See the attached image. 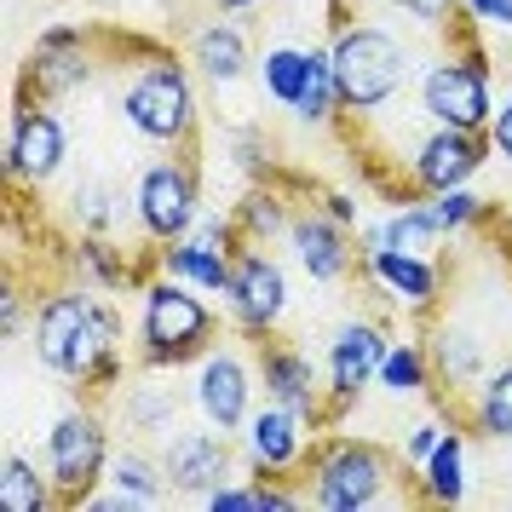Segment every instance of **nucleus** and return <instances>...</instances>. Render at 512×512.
Segmentation results:
<instances>
[{"label":"nucleus","instance_id":"1","mask_svg":"<svg viewBox=\"0 0 512 512\" xmlns=\"http://www.w3.org/2000/svg\"><path fill=\"white\" fill-rule=\"evenodd\" d=\"M116 340V311L93 294H52L35 317V357L70 380H93L104 369V357H116Z\"/></svg>","mask_w":512,"mask_h":512},{"label":"nucleus","instance_id":"2","mask_svg":"<svg viewBox=\"0 0 512 512\" xmlns=\"http://www.w3.org/2000/svg\"><path fill=\"white\" fill-rule=\"evenodd\" d=\"M328 58H334V81H340V104L351 116H369L380 104H392L409 87V75H415L409 47L380 24H346L334 35Z\"/></svg>","mask_w":512,"mask_h":512},{"label":"nucleus","instance_id":"3","mask_svg":"<svg viewBox=\"0 0 512 512\" xmlns=\"http://www.w3.org/2000/svg\"><path fill=\"white\" fill-rule=\"evenodd\" d=\"M392 455L357 438H334L311 455V501L328 512H363L380 507L392 489Z\"/></svg>","mask_w":512,"mask_h":512},{"label":"nucleus","instance_id":"4","mask_svg":"<svg viewBox=\"0 0 512 512\" xmlns=\"http://www.w3.org/2000/svg\"><path fill=\"white\" fill-rule=\"evenodd\" d=\"M144 357L150 363H185V357H208L213 346V311L196 294L190 282L167 277L144 288Z\"/></svg>","mask_w":512,"mask_h":512},{"label":"nucleus","instance_id":"5","mask_svg":"<svg viewBox=\"0 0 512 512\" xmlns=\"http://www.w3.org/2000/svg\"><path fill=\"white\" fill-rule=\"evenodd\" d=\"M121 116L127 127H139L144 139L156 144H185L190 127H196V93H190V81L179 64H144L133 81H127V93H121Z\"/></svg>","mask_w":512,"mask_h":512},{"label":"nucleus","instance_id":"6","mask_svg":"<svg viewBox=\"0 0 512 512\" xmlns=\"http://www.w3.org/2000/svg\"><path fill=\"white\" fill-rule=\"evenodd\" d=\"M420 110L432 116V127H489V64L478 47H466L461 58L443 52L438 64L420 70Z\"/></svg>","mask_w":512,"mask_h":512},{"label":"nucleus","instance_id":"7","mask_svg":"<svg viewBox=\"0 0 512 512\" xmlns=\"http://www.w3.org/2000/svg\"><path fill=\"white\" fill-rule=\"evenodd\" d=\"M47 472L58 489V507H87L93 484L110 472V449H104V426L98 415H64L47 432Z\"/></svg>","mask_w":512,"mask_h":512},{"label":"nucleus","instance_id":"8","mask_svg":"<svg viewBox=\"0 0 512 512\" xmlns=\"http://www.w3.org/2000/svg\"><path fill=\"white\" fill-rule=\"evenodd\" d=\"M133 208H139V225L156 242H179V236L196 231V173L190 162H150L139 173V190H133Z\"/></svg>","mask_w":512,"mask_h":512},{"label":"nucleus","instance_id":"9","mask_svg":"<svg viewBox=\"0 0 512 512\" xmlns=\"http://www.w3.org/2000/svg\"><path fill=\"white\" fill-rule=\"evenodd\" d=\"M225 305H231L236 328H248V334H271L277 317L288 311V277H282V265L271 254H259V248H236Z\"/></svg>","mask_w":512,"mask_h":512},{"label":"nucleus","instance_id":"10","mask_svg":"<svg viewBox=\"0 0 512 512\" xmlns=\"http://www.w3.org/2000/svg\"><path fill=\"white\" fill-rule=\"evenodd\" d=\"M162 466H167V484L179 495H213L219 484L236 478V449H231V432H173L162 449Z\"/></svg>","mask_w":512,"mask_h":512},{"label":"nucleus","instance_id":"11","mask_svg":"<svg viewBox=\"0 0 512 512\" xmlns=\"http://www.w3.org/2000/svg\"><path fill=\"white\" fill-rule=\"evenodd\" d=\"M70 156V139H64V121L41 110V104H24L12 110V139H6V173L18 185H47L52 173Z\"/></svg>","mask_w":512,"mask_h":512},{"label":"nucleus","instance_id":"12","mask_svg":"<svg viewBox=\"0 0 512 512\" xmlns=\"http://www.w3.org/2000/svg\"><path fill=\"white\" fill-rule=\"evenodd\" d=\"M386 351H392V340L374 323H346L334 334V346H328V420L346 415V403L380 374Z\"/></svg>","mask_w":512,"mask_h":512},{"label":"nucleus","instance_id":"13","mask_svg":"<svg viewBox=\"0 0 512 512\" xmlns=\"http://www.w3.org/2000/svg\"><path fill=\"white\" fill-rule=\"evenodd\" d=\"M484 150H489V139L472 133V127H432V133L415 144V185L426 190V196L466 185V179L484 167Z\"/></svg>","mask_w":512,"mask_h":512},{"label":"nucleus","instance_id":"14","mask_svg":"<svg viewBox=\"0 0 512 512\" xmlns=\"http://www.w3.org/2000/svg\"><path fill=\"white\" fill-rule=\"evenodd\" d=\"M259 380H265V397H271V403L305 415L311 426L328 420V386L317 380V363H311L305 351L265 346V340H259Z\"/></svg>","mask_w":512,"mask_h":512},{"label":"nucleus","instance_id":"15","mask_svg":"<svg viewBox=\"0 0 512 512\" xmlns=\"http://www.w3.org/2000/svg\"><path fill=\"white\" fill-rule=\"evenodd\" d=\"M196 409H202V420L219 426V432H242L248 415H254V374L242 369L236 357H225V351L202 357V374H196Z\"/></svg>","mask_w":512,"mask_h":512},{"label":"nucleus","instance_id":"16","mask_svg":"<svg viewBox=\"0 0 512 512\" xmlns=\"http://www.w3.org/2000/svg\"><path fill=\"white\" fill-rule=\"evenodd\" d=\"M305 426H311L305 415H294V409H282V403L265 397V409L248 415V455H254V472H265V478L294 472V466L305 461V443H311Z\"/></svg>","mask_w":512,"mask_h":512},{"label":"nucleus","instance_id":"17","mask_svg":"<svg viewBox=\"0 0 512 512\" xmlns=\"http://www.w3.org/2000/svg\"><path fill=\"white\" fill-rule=\"evenodd\" d=\"M288 236H294V254H300L305 277L311 282H340L351 271V248H346V225L334 219V213H300L294 225H288Z\"/></svg>","mask_w":512,"mask_h":512},{"label":"nucleus","instance_id":"18","mask_svg":"<svg viewBox=\"0 0 512 512\" xmlns=\"http://www.w3.org/2000/svg\"><path fill=\"white\" fill-rule=\"evenodd\" d=\"M369 271L374 282L392 294L397 305H415V311H426V305L438 300V265L426 254H403V248H369Z\"/></svg>","mask_w":512,"mask_h":512},{"label":"nucleus","instance_id":"19","mask_svg":"<svg viewBox=\"0 0 512 512\" xmlns=\"http://www.w3.org/2000/svg\"><path fill=\"white\" fill-rule=\"evenodd\" d=\"M29 75H35L41 93H75V87H87L93 64H87V52H81V29H47V35L35 41Z\"/></svg>","mask_w":512,"mask_h":512},{"label":"nucleus","instance_id":"20","mask_svg":"<svg viewBox=\"0 0 512 512\" xmlns=\"http://www.w3.org/2000/svg\"><path fill=\"white\" fill-rule=\"evenodd\" d=\"M231 265H236V254L208 248V242H196V236H179V242L162 248L167 277L190 282V288H202V294H231Z\"/></svg>","mask_w":512,"mask_h":512},{"label":"nucleus","instance_id":"21","mask_svg":"<svg viewBox=\"0 0 512 512\" xmlns=\"http://www.w3.org/2000/svg\"><path fill=\"white\" fill-rule=\"evenodd\" d=\"M190 64L208 75V81H219V87L242 81V70H248V41H242V29H231V24L196 29V41H190Z\"/></svg>","mask_w":512,"mask_h":512},{"label":"nucleus","instance_id":"22","mask_svg":"<svg viewBox=\"0 0 512 512\" xmlns=\"http://www.w3.org/2000/svg\"><path fill=\"white\" fill-rule=\"evenodd\" d=\"M461 495H466V432H443L438 449L420 466V501L455 507Z\"/></svg>","mask_w":512,"mask_h":512},{"label":"nucleus","instance_id":"23","mask_svg":"<svg viewBox=\"0 0 512 512\" xmlns=\"http://www.w3.org/2000/svg\"><path fill=\"white\" fill-rule=\"evenodd\" d=\"M380 248H403V254H438L443 248V225L432 219L426 202H403L380 219Z\"/></svg>","mask_w":512,"mask_h":512},{"label":"nucleus","instance_id":"24","mask_svg":"<svg viewBox=\"0 0 512 512\" xmlns=\"http://www.w3.org/2000/svg\"><path fill=\"white\" fill-rule=\"evenodd\" d=\"M110 484L133 501V507H162L167 501V466H156L150 455H139V449H121V455H110V472H104Z\"/></svg>","mask_w":512,"mask_h":512},{"label":"nucleus","instance_id":"25","mask_svg":"<svg viewBox=\"0 0 512 512\" xmlns=\"http://www.w3.org/2000/svg\"><path fill=\"white\" fill-rule=\"evenodd\" d=\"M426 351H432V369H438L449 386H472V380H484V340H472L466 328L443 323Z\"/></svg>","mask_w":512,"mask_h":512},{"label":"nucleus","instance_id":"26","mask_svg":"<svg viewBox=\"0 0 512 512\" xmlns=\"http://www.w3.org/2000/svg\"><path fill=\"white\" fill-rule=\"evenodd\" d=\"M0 507L6 512H47V507H58V489H52V478H41V472L12 449V455L0 461Z\"/></svg>","mask_w":512,"mask_h":512},{"label":"nucleus","instance_id":"27","mask_svg":"<svg viewBox=\"0 0 512 512\" xmlns=\"http://www.w3.org/2000/svg\"><path fill=\"white\" fill-rule=\"evenodd\" d=\"M472 426L484 438L512 443V363H501L495 374L478 380V403H472Z\"/></svg>","mask_w":512,"mask_h":512},{"label":"nucleus","instance_id":"28","mask_svg":"<svg viewBox=\"0 0 512 512\" xmlns=\"http://www.w3.org/2000/svg\"><path fill=\"white\" fill-rule=\"evenodd\" d=\"M380 386L392 397H415L432 386V351L415 346V340H397L392 351H386V363H380V374H374Z\"/></svg>","mask_w":512,"mask_h":512},{"label":"nucleus","instance_id":"29","mask_svg":"<svg viewBox=\"0 0 512 512\" xmlns=\"http://www.w3.org/2000/svg\"><path fill=\"white\" fill-rule=\"evenodd\" d=\"M334 110H340V81H334V58H328V52H311V70H305V93H300V104H294V116L311 121V127H323V121H334Z\"/></svg>","mask_w":512,"mask_h":512},{"label":"nucleus","instance_id":"30","mask_svg":"<svg viewBox=\"0 0 512 512\" xmlns=\"http://www.w3.org/2000/svg\"><path fill=\"white\" fill-rule=\"evenodd\" d=\"M305 70H311V52L300 47H271L265 52V64H259V81H265V93L277 98V104H300L305 93Z\"/></svg>","mask_w":512,"mask_h":512},{"label":"nucleus","instance_id":"31","mask_svg":"<svg viewBox=\"0 0 512 512\" xmlns=\"http://www.w3.org/2000/svg\"><path fill=\"white\" fill-rule=\"evenodd\" d=\"M127 426L133 432H179V397L173 386H133L127 392Z\"/></svg>","mask_w":512,"mask_h":512},{"label":"nucleus","instance_id":"32","mask_svg":"<svg viewBox=\"0 0 512 512\" xmlns=\"http://www.w3.org/2000/svg\"><path fill=\"white\" fill-rule=\"evenodd\" d=\"M294 219L282 213V202L271 196V190H254L242 208H236V231L248 236V242H259V236H277V231H288Z\"/></svg>","mask_w":512,"mask_h":512},{"label":"nucleus","instance_id":"33","mask_svg":"<svg viewBox=\"0 0 512 512\" xmlns=\"http://www.w3.org/2000/svg\"><path fill=\"white\" fill-rule=\"evenodd\" d=\"M426 208H432V219H438L443 231H466V225H478V219L489 213V208H484V202H478V196H472L466 185H455V190H438V196H432Z\"/></svg>","mask_w":512,"mask_h":512},{"label":"nucleus","instance_id":"34","mask_svg":"<svg viewBox=\"0 0 512 512\" xmlns=\"http://www.w3.org/2000/svg\"><path fill=\"white\" fill-rule=\"evenodd\" d=\"M208 512H265V489L259 484H219L213 495H202Z\"/></svg>","mask_w":512,"mask_h":512},{"label":"nucleus","instance_id":"35","mask_svg":"<svg viewBox=\"0 0 512 512\" xmlns=\"http://www.w3.org/2000/svg\"><path fill=\"white\" fill-rule=\"evenodd\" d=\"M70 202H75V213H81V225H110V219H116V190L110 185H81Z\"/></svg>","mask_w":512,"mask_h":512},{"label":"nucleus","instance_id":"36","mask_svg":"<svg viewBox=\"0 0 512 512\" xmlns=\"http://www.w3.org/2000/svg\"><path fill=\"white\" fill-rule=\"evenodd\" d=\"M386 6H397L403 18H415L420 29H449V18H455L461 0H386Z\"/></svg>","mask_w":512,"mask_h":512},{"label":"nucleus","instance_id":"37","mask_svg":"<svg viewBox=\"0 0 512 512\" xmlns=\"http://www.w3.org/2000/svg\"><path fill=\"white\" fill-rule=\"evenodd\" d=\"M438 438H443V426H432V420H426V426H415V432H409V443H403V461L426 466V455L438 449Z\"/></svg>","mask_w":512,"mask_h":512},{"label":"nucleus","instance_id":"38","mask_svg":"<svg viewBox=\"0 0 512 512\" xmlns=\"http://www.w3.org/2000/svg\"><path fill=\"white\" fill-rule=\"evenodd\" d=\"M489 144H495V156H501V162H512V98L489 116Z\"/></svg>","mask_w":512,"mask_h":512},{"label":"nucleus","instance_id":"39","mask_svg":"<svg viewBox=\"0 0 512 512\" xmlns=\"http://www.w3.org/2000/svg\"><path fill=\"white\" fill-rule=\"evenodd\" d=\"M478 24H495V29H512V0H466Z\"/></svg>","mask_w":512,"mask_h":512},{"label":"nucleus","instance_id":"40","mask_svg":"<svg viewBox=\"0 0 512 512\" xmlns=\"http://www.w3.org/2000/svg\"><path fill=\"white\" fill-rule=\"evenodd\" d=\"M0 323H6V334L24 328V300H18V294H0Z\"/></svg>","mask_w":512,"mask_h":512},{"label":"nucleus","instance_id":"41","mask_svg":"<svg viewBox=\"0 0 512 512\" xmlns=\"http://www.w3.org/2000/svg\"><path fill=\"white\" fill-rule=\"evenodd\" d=\"M323 202H328V213H334L340 225H351V219H357V202H351V196H340V190H334V196H323Z\"/></svg>","mask_w":512,"mask_h":512},{"label":"nucleus","instance_id":"42","mask_svg":"<svg viewBox=\"0 0 512 512\" xmlns=\"http://www.w3.org/2000/svg\"><path fill=\"white\" fill-rule=\"evenodd\" d=\"M225 12H248V6H259V0H219Z\"/></svg>","mask_w":512,"mask_h":512}]
</instances>
